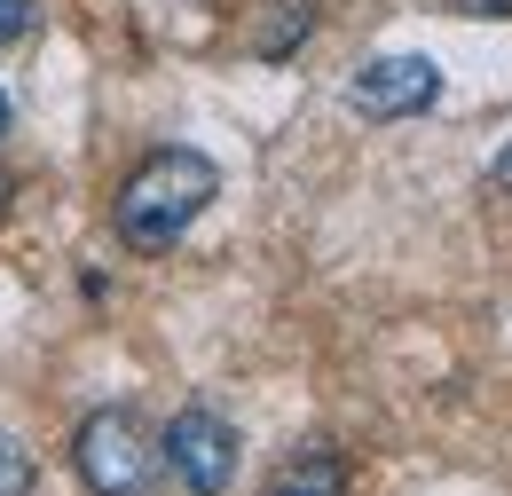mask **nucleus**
Segmentation results:
<instances>
[{
  "mask_svg": "<svg viewBox=\"0 0 512 496\" xmlns=\"http://www.w3.org/2000/svg\"><path fill=\"white\" fill-rule=\"evenodd\" d=\"M71 465H79V481L95 496H150V481H158V441H150V426L134 418L127 402H111V410H95L79 426Z\"/></svg>",
  "mask_w": 512,
  "mask_h": 496,
  "instance_id": "f03ea898",
  "label": "nucleus"
},
{
  "mask_svg": "<svg viewBox=\"0 0 512 496\" xmlns=\"http://www.w3.org/2000/svg\"><path fill=\"white\" fill-rule=\"evenodd\" d=\"M497 189H512V142L497 150Z\"/></svg>",
  "mask_w": 512,
  "mask_h": 496,
  "instance_id": "1a4fd4ad",
  "label": "nucleus"
},
{
  "mask_svg": "<svg viewBox=\"0 0 512 496\" xmlns=\"http://www.w3.org/2000/svg\"><path fill=\"white\" fill-rule=\"evenodd\" d=\"M32 24V0H0V40H16Z\"/></svg>",
  "mask_w": 512,
  "mask_h": 496,
  "instance_id": "0eeeda50",
  "label": "nucleus"
},
{
  "mask_svg": "<svg viewBox=\"0 0 512 496\" xmlns=\"http://www.w3.org/2000/svg\"><path fill=\"white\" fill-rule=\"evenodd\" d=\"M32 489V449L16 434H0V496H24Z\"/></svg>",
  "mask_w": 512,
  "mask_h": 496,
  "instance_id": "423d86ee",
  "label": "nucleus"
},
{
  "mask_svg": "<svg viewBox=\"0 0 512 496\" xmlns=\"http://www.w3.org/2000/svg\"><path fill=\"white\" fill-rule=\"evenodd\" d=\"M213 197H221V174H213V158H205V150H190V142L150 150V158L127 174L119 213H111V221H119V245H127V252L182 245V229H190Z\"/></svg>",
  "mask_w": 512,
  "mask_h": 496,
  "instance_id": "f257e3e1",
  "label": "nucleus"
},
{
  "mask_svg": "<svg viewBox=\"0 0 512 496\" xmlns=\"http://www.w3.org/2000/svg\"><path fill=\"white\" fill-rule=\"evenodd\" d=\"M268 496H347V457L339 449H300L292 465H276Z\"/></svg>",
  "mask_w": 512,
  "mask_h": 496,
  "instance_id": "39448f33",
  "label": "nucleus"
},
{
  "mask_svg": "<svg viewBox=\"0 0 512 496\" xmlns=\"http://www.w3.org/2000/svg\"><path fill=\"white\" fill-rule=\"evenodd\" d=\"M473 16H512V0H465Z\"/></svg>",
  "mask_w": 512,
  "mask_h": 496,
  "instance_id": "6e6552de",
  "label": "nucleus"
},
{
  "mask_svg": "<svg viewBox=\"0 0 512 496\" xmlns=\"http://www.w3.org/2000/svg\"><path fill=\"white\" fill-rule=\"evenodd\" d=\"M347 103L363 119H418L442 103V63L434 56H379L347 79Z\"/></svg>",
  "mask_w": 512,
  "mask_h": 496,
  "instance_id": "20e7f679",
  "label": "nucleus"
},
{
  "mask_svg": "<svg viewBox=\"0 0 512 496\" xmlns=\"http://www.w3.org/2000/svg\"><path fill=\"white\" fill-rule=\"evenodd\" d=\"M0 134H8V95H0Z\"/></svg>",
  "mask_w": 512,
  "mask_h": 496,
  "instance_id": "9b49d317",
  "label": "nucleus"
},
{
  "mask_svg": "<svg viewBox=\"0 0 512 496\" xmlns=\"http://www.w3.org/2000/svg\"><path fill=\"white\" fill-rule=\"evenodd\" d=\"M8 197H16V182H8V174H0V213H8Z\"/></svg>",
  "mask_w": 512,
  "mask_h": 496,
  "instance_id": "9d476101",
  "label": "nucleus"
},
{
  "mask_svg": "<svg viewBox=\"0 0 512 496\" xmlns=\"http://www.w3.org/2000/svg\"><path fill=\"white\" fill-rule=\"evenodd\" d=\"M158 457L174 465V481L190 496H221L229 481H237V426L221 418V410H182L174 426H166V441H158Z\"/></svg>",
  "mask_w": 512,
  "mask_h": 496,
  "instance_id": "7ed1b4c3",
  "label": "nucleus"
}]
</instances>
